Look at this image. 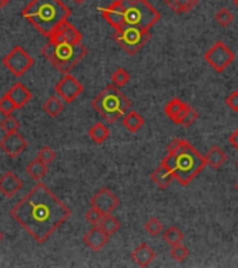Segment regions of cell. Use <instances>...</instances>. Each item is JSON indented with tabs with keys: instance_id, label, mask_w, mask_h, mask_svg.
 Here are the masks:
<instances>
[{
	"instance_id": "cell-1",
	"label": "cell",
	"mask_w": 238,
	"mask_h": 268,
	"mask_svg": "<svg viewBox=\"0 0 238 268\" xmlns=\"http://www.w3.org/2000/svg\"><path fill=\"white\" fill-rule=\"evenodd\" d=\"M10 215L38 243H45L67 219L71 210L44 183H38L17 205Z\"/></svg>"
},
{
	"instance_id": "cell-2",
	"label": "cell",
	"mask_w": 238,
	"mask_h": 268,
	"mask_svg": "<svg viewBox=\"0 0 238 268\" xmlns=\"http://www.w3.org/2000/svg\"><path fill=\"white\" fill-rule=\"evenodd\" d=\"M70 16L71 9L61 0H32L22 10V17L45 37H50Z\"/></svg>"
},
{
	"instance_id": "cell-3",
	"label": "cell",
	"mask_w": 238,
	"mask_h": 268,
	"mask_svg": "<svg viewBox=\"0 0 238 268\" xmlns=\"http://www.w3.org/2000/svg\"><path fill=\"white\" fill-rule=\"evenodd\" d=\"M162 165L173 173L174 181L181 186H188L205 168L206 161L191 142L183 140L176 153L167 154L163 158Z\"/></svg>"
},
{
	"instance_id": "cell-4",
	"label": "cell",
	"mask_w": 238,
	"mask_h": 268,
	"mask_svg": "<svg viewBox=\"0 0 238 268\" xmlns=\"http://www.w3.org/2000/svg\"><path fill=\"white\" fill-rule=\"evenodd\" d=\"M132 106L130 98L121 93L117 85H108L92 101V108L109 123L117 122Z\"/></svg>"
},
{
	"instance_id": "cell-5",
	"label": "cell",
	"mask_w": 238,
	"mask_h": 268,
	"mask_svg": "<svg viewBox=\"0 0 238 268\" xmlns=\"http://www.w3.org/2000/svg\"><path fill=\"white\" fill-rule=\"evenodd\" d=\"M87 48L82 44H53L49 41L41 53L61 73H70L87 55Z\"/></svg>"
},
{
	"instance_id": "cell-6",
	"label": "cell",
	"mask_w": 238,
	"mask_h": 268,
	"mask_svg": "<svg viewBox=\"0 0 238 268\" xmlns=\"http://www.w3.org/2000/svg\"><path fill=\"white\" fill-rule=\"evenodd\" d=\"M124 6V25L151 29L159 20L160 13L146 0H120Z\"/></svg>"
},
{
	"instance_id": "cell-7",
	"label": "cell",
	"mask_w": 238,
	"mask_h": 268,
	"mask_svg": "<svg viewBox=\"0 0 238 268\" xmlns=\"http://www.w3.org/2000/svg\"><path fill=\"white\" fill-rule=\"evenodd\" d=\"M113 39L128 55H135L151 39V33H149V29H142V28L132 27V25H124L123 28L114 31Z\"/></svg>"
},
{
	"instance_id": "cell-8",
	"label": "cell",
	"mask_w": 238,
	"mask_h": 268,
	"mask_svg": "<svg viewBox=\"0 0 238 268\" xmlns=\"http://www.w3.org/2000/svg\"><path fill=\"white\" fill-rule=\"evenodd\" d=\"M203 59L208 62V65L213 70L217 73H223L235 61V53L223 41H217L216 44L203 55Z\"/></svg>"
},
{
	"instance_id": "cell-9",
	"label": "cell",
	"mask_w": 238,
	"mask_h": 268,
	"mask_svg": "<svg viewBox=\"0 0 238 268\" xmlns=\"http://www.w3.org/2000/svg\"><path fill=\"white\" fill-rule=\"evenodd\" d=\"M3 65L11 74H14L16 77H21L32 67L33 59L24 48L14 46L3 59Z\"/></svg>"
},
{
	"instance_id": "cell-10",
	"label": "cell",
	"mask_w": 238,
	"mask_h": 268,
	"mask_svg": "<svg viewBox=\"0 0 238 268\" xmlns=\"http://www.w3.org/2000/svg\"><path fill=\"white\" fill-rule=\"evenodd\" d=\"M54 91H56V94H57L64 102H73V101H76V99L81 95L82 91H84V85H82L81 82L78 81L74 76L65 74V76L56 84Z\"/></svg>"
},
{
	"instance_id": "cell-11",
	"label": "cell",
	"mask_w": 238,
	"mask_h": 268,
	"mask_svg": "<svg viewBox=\"0 0 238 268\" xmlns=\"http://www.w3.org/2000/svg\"><path fill=\"white\" fill-rule=\"evenodd\" d=\"M120 205V198L110 189L103 187L91 198V207L97 208L100 213L112 214Z\"/></svg>"
},
{
	"instance_id": "cell-12",
	"label": "cell",
	"mask_w": 238,
	"mask_h": 268,
	"mask_svg": "<svg viewBox=\"0 0 238 268\" xmlns=\"http://www.w3.org/2000/svg\"><path fill=\"white\" fill-rule=\"evenodd\" d=\"M49 38H50V42H53V44L77 45L81 44L82 34L73 24L64 21Z\"/></svg>"
},
{
	"instance_id": "cell-13",
	"label": "cell",
	"mask_w": 238,
	"mask_h": 268,
	"mask_svg": "<svg viewBox=\"0 0 238 268\" xmlns=\"http://www.w3.org/2000/svg\"><path fill=\"white\" fill-rule=\"evenodd\" d=\"M28 147V141L18 132L7 133L2 140H0V148L5 151L10 158H17L21 155Z\"/></svg>"
},
{
	"instance_id": "cell-14",
	"label": "cell",
	"mask_w": 238,
	"mask_h": 268,
	"mask_svg": "<svg viewBox=\"0 0 238 268\" xmlns=\"http://www.w3.org/2000/svg\"><path fill=\"white\" fill-rule=\"evenodd\" d=\"M97 11L102 13V17L114 28V31L124 27L125 9L120 0H114L109 7H99Z\"/></svg>"
},
{
	"instance_id": "cell-15",
	"label": "cell",
	"mask_w": 238,
	"mask_h": 268,
	"mask_svg": "<svg viewBox=\"0 0 238 268\" xmlns=\"http://www.w3.org/2000/svg\"><path fill=\"white\" fill-rule=\"evenodd\" d=\"M109 239H110V236L105 230H102L99 225H93V228H91L84 235V243L93 252L102 250L103 247L108 245Z\"/></svg>"
},
{
	"instance_id": "cell-16",
	"label": "cell",
	"mask_w": 238,
	"mask_h": 268,
	"mask_svg": "<svg viewBox=\"0 0 238 268\" xmlns=\"http://www.w3.org/2000/svg\"><path fill=\"white\" fill-rule=\"evenodd\" d=\"M22 189V182L14 172H6L0 177V193L6 197H14Z\"/></svg>"
},
{
	"instance_id": "cell-17",
	"label": "cell",
	"mask_w": 238,
	"mask_h": 268,
	"mask_svg": "<svg viewBox=\"0 0 238 268\" xmlns=\"http://www.w3.org/2000/svg\"><path fill=\"white\" fill-rule=\"evenodd\" d=\"M131 258L140 267H149L153 263V260L156 258V253L148 243H141L140 246L134 249V252L131 253Z\"/></svg>"
},
{
	"instance_id": "cell-18",
	"label": "cell",
	"mask_w": 238,
	"mask_h": 268,
	"mask_svg": "<svg viewBox=\"0 0 238 268\" xmlns=\"http://www.w3.org/2000/svg\"><path fill=\"white\" fill-rule=\"evenodd\" d=\"M7 95H9L11 98V101L16 104L17 109L24 108V106L31 101V98H32L31 91H29L22 82H17V84H14V85L7 91Z\"/></svg>"
},
{
	"instance_id": "cell-19",
	"label": "cell",
	"mask_w": 238,
	"mask_h": 268,
	"mask_svg": "<svg viewBox=\"0 0 238 268\" xmlns=\"http://www.w3.org/2000/svg\"><path fill=\"white\" fill-rule=\"evenodd\" d=\"M205 161H206V165L212 166L213 169H220L223 166V164L227 161V154L223 151L222 147L213 145V147L206 153Z\"/></svg>"
},
{
	"instance_id": "cell-20",
	"label": "cell",
	"mask_w": 238,
	"mask_h": 268,
	"mask_svg": "<svg viewBox=\"0 0 238 268\" xmlns=\"http://www.w3.org/2000/svg\"><path fill=\"white\" fill-rule=\"evenodd\" d=\"M152 181H153V183H155L157 187H160V189H167V187L172 185V182L174 181V176L170 170L166 169V168L160 164V166H157L156 169L152 172Z\"/></svg>"
},
{
	"instance_id": "cell-21",
	"label": "cell",
	"mask_w": 238,
	"mask_h": 268,
	"mask_svg": "<svg viewBox=\"0 0 238 268\" xmlns=\"http://www.w3.org/2000/svg\"><path fill=\"white\" fill-rule=\"evenodd\" d=\"M145 125V121L137 110H130L128 113L123 116V126L131 133H137L141 130L142 126Z\"/></svg>"
},
{
	"instance_id": "cell-22",
	"label": "cell",
	"mask_w": 238,
	"mask_h": 268,
	"mask_svg": "<svg viewBox=\"0 0 238 268\" xmlns=\"http://www.w3.org/2000/svg\"><path fill=\"white\" fill-rule=\"evenodd\" d=\"M163 2L177 14L188 13L199 3V0H163Z\"/></svg>"
},
{
	"instance_id": "cell-23",
	"label": "cell",
	"mask_w": 238,
	"mask_h": 268,
	"mask_svg": "<svg viewBox=\"0 0 238 268\" xmlns=\"http://www.w3.org/2000/svg\"><path fill=\"white\" fill-rule=\"evenodd\" d=\"M27 172L33 181H42L48 173V165L44 164L39 158H35L32 162L28 164Z\"/></svg>"
},
{
	"instance_id": "cell-24",
	"label": "cell",
	"mask_w": 238,
	"mask_h": 268,
	"mask_svg": "<svg viewBox=\"0 0 238 268\" xmlns=\"http://www.w3.org/2000/svg\"><path fill=\"white\" fill-rule=\"evenodd\" d=\"M89 137L92 138V141H95L96 144H103V142L108 140L110 137V130L109 127L102 123V122H97L95 123L91 129H89Z\"/></svg>"
},
{
	"instance_id": "cell-25",
	"label": "cell",
	"mask_w": 238,
	"mask_h": 268,
	"mask_svg": "<svg viewBox=\"0 0 238 268\" xmlns=\"http://www.w3.org/2000/svg\"><path fill=\"white\" fill-rule=\"evenodd\" d=\"M184 237L185 236L183 233V230L180 229L179 226H176V225H172L166 230H163V241L168 243L170 246L181 243V242L184 241Z\"/></svg>"
},
{
	"instance_id": "cell-26",
	"label": "cell",
	"mask_w": 238,
	"mask_h": 268,
	"mask_svg": "<svg viewBox=\"0 0 238 268\" xmlns=\"http://www.w3.org/2000/svg\"><path fill=\"white\" fill-rule=\"evenodd\" d=\"M99 226H100L102 230H105L109 236H112L121 228V222H120L116 217H113L112 214H106L102 218V221L99 222Z\"/></svg>"
},
{
	"instance_id": "cell-27",
	"label": "cell",
	"mask_w": 238,
	"mask_h": 268,
	"mask_svg": "<svg viewBox=\"0 0 238 268\" xmlns=\"http://www.w3.org/2000/svg\"><path fill=\"white\" fill-rule=\"evenodd\" d=\"M64 109V104L59 97H50V98L44 104V110L52 117H57V116Z\"/></svg>"
},
{
	"instance_id": "cell-28",
	"label": "cell",
	"mask_w": 238,
	"mask_h": 268,
	"mask_svg": "<svg viewBox=\"0 0 238 268\" xmlns=\"http://www.w3.org/2000/svg\"><path fill=\"white\" fill-rule=\"evenodd\" d=\"M184 106L185 102H183L180 98H172L167 104H166V106H164V113H166V116H167L168 119H172V121L174 122Z\"/></svg>"
},
{
	"instance_id": "cell-29",
	"label": "cell",
	"mask_w": 238,
	"mask_h": 268,
	"mask_svg": "<svg viewBox=\"0 0 238 268\" xmlns=\"http://www.w3.org/2000/svg\"><path fill=\"white\" fill-rule=\"evenodd\" d=\"M170 256H172L176 261L183 263V261H185V260L188 258V256H190V250H188V247H185L183 243H177V245L172 246Z\"/></svg>"
},
{
	"instance_id": "cell-30",
	"label": "cell",
	"mask_w": 238,
	"mask_h": 268,
	"mask_svg": "<svg viewBox=\"0 0 238 268\" xmlns=\"http://www.w3.org/2000/svg\"><path fill=\"white\" fill-rule=\"evenodd\" d=\"M215 20H216L222 27H227V25H230V24L234 21V14L231 13V10H228L227 7H223V9H220V10L216 13Z\"/></svg>"
},
{
	"instance_id": "cell-31",
	"label": "cell",
	"mask_w": 238,
	"mask_h": 268,
	"mask_svg": "<svg viewBox=\"0 0 238 268\" xmlns=\"http://www.w3.org/2000/svg\"><path fill=\"white\" fill-rule=\"evenodd\" d=\"M0 126H2V129H3L6 133H16L18 132V129H20V122L17 121L13 115H7L5 119L2 121Z\"/></svg>"
},
{
	"instance_id": "cell-32",
	"label": "cell",
	"mask_w": 238,
	"mask_h": 268,
	"mask_svg": "<svg viewBox=\"0 0 238 268\" xmlns=\"http://www.w3.org/2000/svg\"><path fill=\"white\" fill-rule=\"evenodd\" d=\"M112 81H113L114 85H117V87H124L127 82L130 81V74L124 70V69H117V70L114 71L113 74H112Z\"/></svg>"
},
{
	"instance_id": "cell-33",
	"label": "cell",
	"mask_w": 238,
	"mask_h": 268,
	"mask_svg": "<svg viewBox=\"0 0 238 268\" xmlns=\"http://www.w3.org/2000/svg\"><path fill=\"white\" fill-rule=\"evenodd\" d=\"M145 230L151 236H159L163 233V224L157 218H151L145 224Z\"/></svg>"
},
{
	"instance_id": "cell-34",
	"label": "cell",
	"mask_w": 238,
	"mask_h": 268,
	"mask_svg": "<svg viewBox=\"0 0 238 268\" xmlns=\"http://www.w3.org/2000/svg\"><path fill=\"white\" fill-rule=\"evenodd\" d=\"M16 109H17L16 104L11 101V98L7 95V94H6L5 97L0 98V112H2L3 115L5 116L11 115Z\"/></svg>"
},
{
	"instance_id": "cell-35",
	"label": "cell",
	"mask_w": 238,
	"mask_h": 268,
	"mask_svg": "<svg viewBox=\"0 0 238 268\" xmlns=\"http://www.w3.org/2000/svg\"><path fill=\"white\" fill-rule=\"evenodd\" d=\"M105 217V214L100 213L97 208L91 207V210H88L85 213V219H87L89 224L92 225H99V222L102 221V218Z\"/></svg>"
},
{
	"instance_id": "cell-36",
	"label": "cell",
	"mask_w": 238,
	"mask_h": 268,
	"mask_svg": "<svg viewBox=\"0 0 238 268\" xmlns=\"http://www.w3.org/2000/svg\"><path fill=\"white\" fill-rule=\"evenodd\" d=\"M38 158L44 162V164L49 165L52 164L56 158V153L50 147H44L38 154Z\"/></svg>"
},
{
	"instance_id": "cell-37",
	"label": "cell",
	"mask_w": 238,
	"mask_h": 268,
	"mask_svg": "<svg viewBox=\"0 0 238 268\" xmlns=\"http://www.w3.org/2000/svg\"><path fill=\"white\" fill-rule=\"evenodd\" d=\"M198 117H199V113H198V110L192 108V109H191L190 112L187 113V116L184 117V121H183V123H181V125H183L184 127H190L191 125H194V122L196 121Z\"/></svg>"
},
{
	"instance_id": "cell-38",
	"label": "cell",
	"mask_w": 238,
	"mask_h": 268,
	"mask_svg": "<svg viewBox=\"0 0 238 268\" xmlns=\"http://www.w3.org/2000/svg\"><path fill=\"white\" fill-rule=\"evenodd\" d=\"M226 105L234 112H238V91H233L226 98Z\"/></svg>"
},
{
	"instance_id": "cell-39",
	"label": "cell",
	"mask_w": 238,
	"mask_h": 268,
	"mask_svg": "<svg viewBox=\"0 0 238 268\" xmlns=\"http://www.w3.org/2000/svg\"><path fill=\"white\" fill-rule=\"evenodd\" d=\"M191 109H192V106H191V105H188V104H185V106L183 108V109H181V112L179 113V116L176 117L174 123H176V125H181V123H183V121H184V117L187 116V113H188Z\"/></svg>"
},
{
	"instance_id": "cell-40",
	"label": "cell",
	"mask_w": 238,
	"mask_h": 268,
	"mask_svg": "<svg viewBox=\"0 0 238 268\" xmlns=\"http://www.w3.org/2000/svg\"><path fill=\"white\" fill-rule=\"evenodd\" d=\"M181 142H183V140L181 138H174L173 141L170 142L167 145V154H174L177 150L180 148V145H181Z\"/></svg>"
},
{
	"instance_id": "cell-41",
	"label": "cell",
	"mask_w": 238,
	"mask_h": 268,
	"mask_svg": "<svg viewBox=\"0 0 238 268\" xmlns=\"http://www.w3.org/2000/svg\"><path fill=\"white\" fill-rule=\"evenodd\" d=\"M228 141H230V144H231V145H233V147L238 151V129L237 130H234V132L230 134V137H228Z\"/></svg>"
},
{
	"instance_id": "cell-42",
	"label": "cell",
	"mask_w": 238,
	"mask_h": 268,
	"mask_svg": "<svg viewBox=\"0 0 238 268\" xmlns=\"http://www.w3.org/2000/svg\"><path fill=\"white\" fill-rule=\"evenodd\" d=\"M9 2H10V0H0V9H3Z\"/></svg>"
},
{
	"instance_id": "cell-43",
	"label": "cell",
	"mask_w": 238,
	"mask_h": 268,
	"mask_svg": "<svg viewBox=\"0 0 238 268\" xmlns=\"http://www.w3.org/2000/svg\"><path fill=\"white\" fill-rule=\"evenodd\" d=\"M3 239H5V235H3V232L0 230V242L3 241Z\"/></svg>"
},
{
	"instance_id": "cell-44",
	"label": "cell",
	"mask_w": 238,
	"mask_h": 268,
	"mask_svg": "<svg viewBox=\"0 0 238 268\" xmlns=\"http://www.w3.org/2000/svg\"><path fill=\"white\" fill-rule=\"evenodd\" d=\"M74 2H76V3H78V5H82V3H84L85 0H74Z\"/></svg>"
},
{
	"instance_id": "cell-45",
	"label": "cell",
	"mask_w": 238,
	"mask_h": 268,
	"mask_svg": "<svg viewBox=\"0 0 238 268\" xmlns=\"http://www.w3.org/2000/svg\"><path fill=\"white\" fill-rule=\"evenodd\" d=\"M233 3H234V5H235V6H237V7H238V0H233Z\"/></svg>"
},
{
	"instance_id": "cell-46",
	"label": "cell",
	"mask_w": 238,
	"mask_h": 268,
	"mask_svg": "<svg viewBox=\"0 0 238 268\" xmlns=\"http://www.w3.org/2000/svg\"><path fill=\"white\" fill-rule=\"evenodd\" d=\"M235 190H237V192H238V182H237V183H235Z\"/></svg>"
},
{
	"instance_id": "cell-47",
	"label": "cell",
	"mask_w": 238,
	"mask_h": 268,
	"mask_svg": "<svg viewBox=\"0 0 238 268\" xmlns=\"http://www.w3.org/2000/svg\"><path fill=\"white\" fill-rule=\"evenodd\" d=\"M237 166H238V162H237Z\"/></svg>"
}]
</instances>
